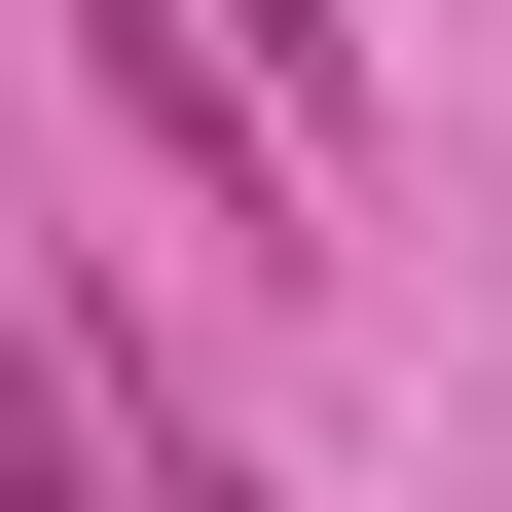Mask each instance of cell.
Segmentation results:
<instances>
[{
  "label": "cell",
  "mask_w": 512,
  "mask_h": 512,
  "mask_svg": "<svg viewBox=\"0 0 512 512\" xmlns=\"http://www.w3.org/2000/svg\"><path fill=\"white\" fill-rule=\"evenodd\" d=\"M0 512H183V403H147V366H74L37 293H0Z\"/></svg>",
  "instance_id": "cell-1"
}]
</instances>
